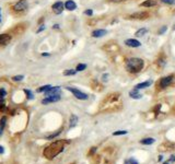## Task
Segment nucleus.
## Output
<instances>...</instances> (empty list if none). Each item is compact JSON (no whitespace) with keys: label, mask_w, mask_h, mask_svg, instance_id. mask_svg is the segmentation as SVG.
I'll list each match as a JSON object with an SVG mask.
<instances>
[{"label":"nucleus","mask_w":175,"mask_h":164,"mask_svg":"<svg viewBox=\"0 0 175 164\" xmlns=\"http://www.w3.org/2000/svg\"><path fill=\"white\" fill-rule=\"evenodd\" d=\"M65 141L62 140H59V141H56L54 143H52L51 145H48V147L44 150V156L47 157V159L52 160L56 155H58L60 152L64 151V148H65Z\"/></svg>","instance_id":"1"},{"label":"nucleus","mask_w":175,"mask_h":164,"mask_svg":"<svg viewBox=\"0 0 175 164\" xmlns=\"http://www.w3.org/2000/svg\"><path fill=\"white\" fill-rule=\"evenodd\" d=\"M143 60L140 58H130L126 63V68L131 73H137L143 68Z\"/></svg>","instance_id":"2"},{"label":"nucleus","mask_w":175,"mask_h":164,"mask_svg":"<svg viewBox=\"0 0 175 164\" xmlns=\"http://www.w3.org/2000/svg\"><path fill=\"white\" fill-rule=\"evenodd\" d=\"M68 91H70V92L76 96V98L78 99V100H88V94H85V93H83V92H81V91H79L78 89H74V88H70V87H67L66 88Z\"/></svg>","instance_id":"3"},{"label":"nucleus","mask_w":175,"mask_h":164,"mask_svg":"<svg viewBox=\"0 0 175 164\" xmlns=\"http://www.w3.org/2000/svg\"><path fill=\"white\" fill-rule=\"evenodd\" d=\"M28 8V1L26 0H20L19 2L14 3L12 5V10L15 11V12H22Z\"/></svg>","instance_id":"4"},{"label":"nucleus","mask_w":175,"mask_h":164,"mask_svg":"<svg viewBox=\"0 0 175 164\" xmlns=\"http://www.w3.org/2000/svg\"><path fill=\"white\" fill-rule=\"evenodd\" d=\"M64 7H65V4L62 3L61 1H57V2H55V3L53 4L52 9H53V11H54V13H56V14H60L61 12L64 11Z\"/></svg>","instance_id":"5"},{"label":"nucleus","mask_w":175,"mask_h":164,"mask_svg":"<svg viewBox=\"0 0 175 164\" xmlns=\"http://www.w3.org/2000/svg\"><path fill=\"white\" fill-rule=\"evenodd\" d=\"M172 80H173V76H167V77H165V78H162L161 81L159 82V87H160L161 89H165V88L168 86V84L172 82Z\"/></svg>","instance_id":"6"},{"label":"nucleus","mask_w":175,"mask_h":164,"mask_svg":"<svg viewBox=\"0 0 175 164\" xmlns=\"http://www.w3.org/2000/svg\"><path fill=\"white\" fill-rule=\"evenodd\" d=\"M60 100V94L57 95H52V96H46L44 100H42V104H49V103L58 102Z\"/></svg>","instance_id":"7"},{"label":"nucleus","mask_w":175,"mask_h":164,"mask_svg":"<svg viewBox=\"0 0 175 164\" xmlns=\"http://www.w3.org/2000/svg\"><path fill=\"white\" fill-rule=\"evenodd\" d=\"M12 36L11 34H0V45H7L9 44V42L11 41Z\"/></svg>","instance_id":"8"},{"label":"nucleus","mask_w":175,"mask_h":164,"mask_svg":"<svg viewBox=\"0 0 175 164\" xmlns=\"http://www.w3.org/2000/svg\"><path fill=\"white\" fill-rule=\"evenodd\" d=\"M125 44H126L127 46H129V47H134V48H136V47H140V45H141V43H140L139 41L134 39V38L126 39V41H125Z\"/></svg>","instance_id":"9"},{"label":"nucleus","mask_w":175,"mask_h":164,"mask_svg":"<svg viewBox=\"0 0 175 164\" xmlns=\"http://www.w3.org/2000/svg\"><path fill=\"white\" fill-rule=\"evenodd\" d=\"M60 94V88L59 87H52L47 92H45L46 96H52V95H57Z\"/></svg>","instance_id":"10"},{"label":"nucleus","mask_w":175,"mask_h":164,"mask_svg":"<svg viewBox=\"0 0 175 164\" xmlns=\"http://www.w3.org/2000/svg\"><path fill=\"white\" fill-rule=\"evenodd\" d=\"M65 8L67 10H69V11H73V10L77 9V4L73 0H67V1L65 2Z\"/></svg>","instance_id":"11"},{"label":"nucleus","mask_w":175,"mask_h":164,"mask_svg":"<svg viewBox=\"0 0 175 164\" xmlns=\"http://www.w3.org/2000/svg\"><path fill=\"white\" fill-rule=\"evenodd\" d=\"M158 4V0H146L142 3H140V7H146V8H150V7H154V5Z\"/></svg>","instance_id":"12"},{"label":"nucleus","mask_w":175,"mask_h":164,"mask_svg":"<svg viewBox=\"0 0 175 164\" xmlns=\"http://www.w3.org/2000/svg\"><path fill=\"white\" fill-rule=\"evenodd\" d=\"M22 25H23V24H19V25H15L13 29L11 30V33H12V34H14V35H20L21 33H23V32H24V30H25V26L21 29Z\"/></svg>","instance_id":"13"},{"label":"nucleus","mask_w":175,"mask_h":164,"mask_svg":"<svg viewBox=\"0 0 175 164\" xmlns=\"http://www.w3.org/2000/svg\"><path fill=\"white\" fill-rule=\"evenodd\" d=\"M149 13H147V12H137V13L130 15V18H133V19H147Z\"/></svg>","instance_id":"14"},{"label":"nucleus","mask_w":175,"mask_h":164,"mask_svg":"<svg viewBox=\"0 0 175 164\" xmlns=\"http://www.w3.org/2000/svg\"><path fill=\"white\" fill-rule=\"evenodd\" d=\"M107 34L106 30H95V31L92 32V36L93 37H103L104 35Z\"/></svg>","instance_id":"15"},{"label":"nucleus","mask_w":175,"mask_h":164,"mask_svg":"<svg viewBox=\"0 0 175 164\" xmlns=\"http://www.w3.org/2000/svg\"><path fill=\"white\" fill-rule=\"evenodd\" d=\"M138 91H139V90H138V89H136V88H135L134 90H131L130 92H129L130 98H131V99H136V100L141 99V98H142V95H141V94L138 92Z\"/></svg>","instance_id":"16"},{"label":"nucleus","mask_w":175,"mask_h":164,"mask_svg":"<svg viewBox=\"0 0 175 164\" xmlns=\"http://www.w3.org/2000/svg\"><path fill=\"white\" fill-rule=\"evenodd\" d=\"M151 84H152V80H148V81H146V82H141V83H139V84H137L135 88L138 89V90H140V89L148 88V87L151 86Z\"/></svg>","instance_id":"17"},{"label":"nucleus","mask_w":175,"mask_h":164,"mask_svg":"<svg viewBox=\"0 0 175 164\" xmlns=\"http://www.w3.org/2000/svg\"><path fill=\"white\" fill-rule=\"evenodd\" d=\"M148 33V29H146V27H142V29H139L138 31L136 32V36L137 37H142V36H145L146 34Z\"/></svg>","instance_id":"18"},{"label":"nucleus","mask_w":175,"mask_h":164,"mask_svg":"<svg viewBox=\"0 0 175 164\" xmlns=\"http://www.w3.org/2000/svg\"><path fill=\"white\" fill-rule=\"evenodd\" d=\"M77 123H78V117L76 116V115H71V117H70V128L76 126Z\"/></svg>","instance_id":"19"},{"label":"nucleus","mask_w":175,"mask_h":164,"mask_svg":"<svg viewBox=\"0 0 175 164\" xmlns=\"http://www.w3.org/2000/svg\"><path fill=\"white\" fill-rule=\"evenodd\" d=\"M155 140L153 138H146V139H142V140L140 141V143H142V144H152L153 142H154Z\"/></svg>","instance_id":"20"},{"label":"nucleus","mask_w":175,"mask_h":164,"mask_svg":"<svg viewBox=\"0 0 175 164\" xmlns=\"http://www.w3.org/2000/svg\"><path fill=\"white\" fill-rule=\"evenodd\" d=\"M76 73H77V70H73V69H68V70L64 71L65 76H74Z\"/></svg>","instance_id":"21"},{"label":"nucleus","mask_w":175,"mask_h":164,"mask_svg":"<svg viewBox=\"0 0 175 164\" xmlns=\"http://www.w3.org/2000/svg\"><path fill=\"white\" fill-rule=\"evenodd\" d=\"M6 95H7L6 90L4 89H0V103H3V99H4Z\"/></svg>","instance_id":"22"},{"label":"nucleus","mask_w":175,"mask_h":164,"mask_svg":"<svg viewBox=\"0 0 175 164\" xmlns=\"http://www.w3.org/2000/svg\"><path fill=\"white\" fill-rule=\"evenodd\" d=\"M51 88H52L51 86H44V87H41L39 90H37V92H47Z\"/></svg>","instance_id":"23"},{"label":"nucleus","mask_w":175,"mask_h":164,"mask_svg":"<svg viewBox=\"0 0 175 164\" xmlns=\"http://www.w3.org/2000/svg\"><path fill=\"white\" fill-rule=\"evenodd\" d=\"M85 68H86V65H85V64H79V65L77 66L76 70H77V71H83Z\"/></svg>","instance_id":"24"},{"label":"nucleus","mask_w":175,"mask_h":164,"mask_svg":"<svg viewBox=\"0 0 175 164\" xmlns=\"http://www.w3.org/2000/svg\"><path fill=\"white\" fill-rule=\"evenodd\" d=\"M126 133H127L126 130H118V131L113 132V136H122V135H126Z\"/></svg>","instance_id":"25"},{"label":"nucleus","mask_w":175,"mask_h":164,"mask_svg":"<svg viewBox=\"0 0 175 164\" xmlns=\"http://www.w3.org/2000/svg\"><path fill=\"white\" fill-rule=\"evenodd\" d=\"M24 92H25V94L28 95V98H29V100H32L33 99V94H32V92H31L30 90H24Z\"/></svg>","instance_id":"26"},{"label":"nucleus","mask_w":175,"mask_h":164,"mask_svg":"<svg viewBox=\"0 0 175 164\" xmlns=\"http://www.w3.org/2000/svg\"><path fill=\"white\" fill-rule=\"evenodd\" d=\"M6 120H7V118H6V117H2V118H1V120H0V128H1V129H3V128H4Z\"/></svg>","instance_id":"27"},{"label":"nucleus","mask_w":175,"mask_h":164,"mask_svg":"<svg viewBox=\"0 0 175 164\" xmlns=\"http://www.w3.org/2000/svg\"><path fill=\"white\" fill-rule=\"evenodd\" d=\"M23 79H24L23 76H14L13 78H12V80L13 81H22Z\"/></svg>","instance_id":"28"},{"label":"nucleus","mask_w":175,"mask_h":164,"mask_svg":"<svg viewBox=\"0 0 175 164\" xmlns=\"http://www.w3.org/2000/svg\"><path fill=\"white\" fill-rule=\"evenodd\" d=\"M84 14H85V15H90V16H91V15L93 14V10H91V9L85 10V11H84Z\"/></svg>","instance_id":"29"},{"label":"nucleus","mask_w":175,"mask_h":164,"mask_svg":"<svg viewBox=\"0 0 175 164\" xmlns=\"http://www.w3.org/2000/svg\"><path fill=\"white\" fill-rule=\"evenodd\" d=\"M166 29H167V27H166L165 25H164V26H162L161 30H159V34H163V33L166 31Z\"/></svg>","instance_id":"30"},{"label":"nucleus","mask_w":175,"mask_h":164,"mask_svg":"<svg viewBox=\"0 0 175 164\" xmlns=\"http://www.w3.org/2000/svg\"><path fill=\"white\" fill-rule=\"evenodd\" d=\"M59 133H60V131H57L56 133H54V135H51V136H48V137H47V139H53V138H55L56 136H58Z\"/></svg>","instance_id":"31"},{"label":"nucleus","mask_w":175,"mask_h":164,"mask_svg":"<svg viewBox=\"0 0 175 164\" xmlns=\"http://www.w3.org/2000/svg\"><path fill=\"white\" fill-rule=\"evenodd\" d=\"M161 1L164 2V3H168V4H173L174 3L173 0H161Z\"/></svg>","instance_id":"32"},{"label":"nucleus","mask_w":175,"mask_h":164,"mask_svg":"<svg viewBox=\"0 0 175 164\" xmlns=\"http://www.w3.org/2000/svg\"><path fill=\"white\" fill-rule=\"evenodd\" d=\"M129 163L130 164H138V162H137L135 159H129Z\"/></svg>","instance_id":"33"},{"label":"nucleus","mask_w":175,"mask_h":164,"mask_svg":"<svg viewBox=\"0 0 175 164\" xmlns=\"http://www.w3.org/2000/svg\"><path fill=\"white\" fill-rule=\"evenodd\" d=\"M43 30H45V25H41V27L37 30V33H40V32H42Z\"/></svg>","instance_id":"34"},{"label":"nucleus","mask_w":175,"mask_h":164,"mask_svg":"<svg viewBox=\"0 0 175 164\" xmlns=\"http://www.w3.org/2000/svg\"><path fill=\"white\" fill-rule=\"evenodd\" d=\"M168 162H171V163H172V162H175V155H172L171 159L168 160Z\"/></svg>","instance_id":"35"},{"label":"nucleus","mask_w":175,"mask_h":164,"mask_svg":"<svg viewBox=\"0 0 175 164\" xmlns=\"http://www.w3.org/2000/svg\"><path fill=\"white\" fill-rule=\"evenodd\" d=\"M3 152H4V149H3L2 145H0V154H2Z\"/></svg>","instance_id":"36"},{"label":"nucleus","mask_w":175,"mask_h":164,"mask_svg":"<svg viewBox=\"0 0 175 164\" xmlns=\"http://www.w3.org/2000/svg\"><path fill=\"white\" fill-rule=\"evenodd\" d=\"M112 2H121V1H124V0H111Z\"/></svg>","instance_id":"37"},{"label":"nucleus","mask_w":175,"mask_h":164,"mask_svg":"<svg viewBox=\"0 0 175 164\" xmlns=\"http://www.w3.org/2000/svg\"><path fill=\"white\" fill-rule=\"evenodd\" d=\"M107 77H108L107 75H104V76H103V81H106V80H107V79H106Z\"/></svg>","instance_id":"38"},{"label":"nucleus","mask_w":175,"mask_h":164,"mask_svg":"<svg viewBox=\"0 0 175 164\" xmlns=\"http://www.w3.org/2000/svg\"><path fill=\"white\" fill-rule=\"evenodd\" d=\"M42 56H49V54H47V53H43V54H42Z\"/></svg>","instance_id":"39"},{"label":"nucleus","mask_w":175,"mask_h":164,"mask_svg":"<svg viewBox=\"0 0 175 164\" xmlns=\"http://www.w3.org/2000/svg\"><path fill=\"white\" fill-rule=\"evenodd\" d=\"M54 29H59V25H58V24H55V25H54Z\"/></svg>","instance_id":"40"},{"label":"nucleus","mask_w":175,"mask_h":164,"mask_svg":"<svg viewBox=\"0 0 175 164\" xmlns=\"http://www.w3.org/2000/svg\"><path fill=\"white\" fill-rule=\"evenodd\" d=\"M162 160H163V156L160 155V156H159V161H162Z\"/></svg>","instance_id":"41"},{"label":"nucleus","mask_w":175,"mask_h":164,"mask_svg":"<svg viewBox=\"0 0 175 164\" xmlns=\"http://www.w3.org/2000/svg\"><path fill=\"white\" fill-rule=\"evenodd\" d=\"M125 164H130V163H129V160H126V161H125Z\"/></svg>","instance_id":"42"},{"label":"nucleus","mask_w":175,"mask_h":164,"mask_svg":"<svg viewBox=\"0 0 175 164\" xmlns=\"http://www.w3.org/2000/svg\"><path fill=\"white\" fill-rule=\"evenodd\" d=\"M163 164H171V162H168V161H167V162H164Z\"/></svg>","instance_id":"43"},{"label":"nucleus","mask_w":175,"mask_h":164,"mask_svg":"<svg viewBox=\"0 0 175 164\" xmlns=\"http://www.w3.org/2000/svg\"><path fill=\"white\" fill-rule=\"evenodd\" d=\"M173 30H175V24H174V26H173Z\"/></svg>","instance_id":"44"},{"label":"nucleus","mask_w":175,"mask_h":164,"mask_svg":"<svg viewBox=\"0 0 175 164\" xmlns=\"http://www.w3.org/2000/svg\"><path fill=\"white\" fill-rule=\"evenodd\" d=\"M0 15H1V9H0Z\"/></svg>","instance_id":"45"},{"label":"nucleus","mask_w":175,"mask_h":164,"mask_svg":"<svg viewBox=\"0 0 175 164\" xmlns=\"http://www.w3.org/2000/svg\"><path fill=\"white\" fill-rule=\"evenodd\" d=\"M0 22H1V19H0Z\"/></svg>","instance_id":"46"}]
</instances>
